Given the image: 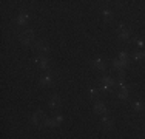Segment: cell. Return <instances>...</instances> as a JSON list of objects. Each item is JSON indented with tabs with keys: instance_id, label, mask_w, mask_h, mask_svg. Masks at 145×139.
Wrapping results in <instances>:
<instances>
[{
	"instance_id": "9a60e30c",
	"label": "cell",
	"mask_w": 145,
	"mask_h": 139,
	"mask_svg": "<svg viewBox=\"0 0 145 139\" xmlns=\"http://www.w3.org/2000/svg\"><path fill=\"white\" fill-rule=\"evenodd\" d=\"M88 91H90V94H91L93 97H94V96H97V90H96V88H90Z\"/></svg>"
},
{
	"instance_id": "ba28073f",
	"label": "cell",
	"mask_w": 145,
	"mask_h": 139,
	"mask_svg": "<svg viewBox=\"0 0 145 139\" xmlns=\"http://www.w3.org/2000/svg\"><path fill=\"white\" fill-rule=\"evenodd\" d=\"M94 67L97 68V70H105V64H103L100 59H97V60H94Z\"/></svg>"
},
{
	"instance_id": "7c38bea8",
	"label": "cell",
	"mask_w": 145,
	"mask_h": 139,
	"mask_svg": "<svg viewBox=\"0 0 145 139\" xmlns=\"http://www.w3.org/2000/svg\"><path fill=\"white\" fill-rule=\"evenodd\" d=\"M103 17H105V20H110L111 19V11H103Z\"/></svg>"
},
{
	"instance_id": "ac0fdd59",
	"label": "cell",
	"mask_w": 145,
	"mask_h": 139,
	"mask_svg": "<svg viewBox=\"0 0 145 139\" xmlns=\"http://www.w3.org/2000/svg\"><path fill=\"white\" fill-rule=\"evenodd\" d=\"M137 45H139V47H143V42L140 40V39H137Z\"/></svg>"
},
{
	"instance_id": "8fae6325",
	"label": "cell",
	"mask_w": 145,
	"mask_h": 139,
	"mask_svg": "<svg viewBox=\"0 0 145 139\" xmlns=\"http://www.w3.org/2000/svg\"><path fill=\"white\" fill-rule=\"evenodd\" d=\"M56 119H45V125H48V127H56Z\"/></svg>"
},
{
	"instance_id": "52a82bcc",
	"label": "cell",
	"mask_w": 145,
	"mask_h": 139,
	"mask_svg": "<svg viewBox=\"0 0 145 139\" xmlns=\"http://www.w3.org/2000/svg\"><path fill=\"white\" fill-rule=\"evenodd\" d=\"M119 36H120L122 39H128V36H130V34H128V31L123 28V26H120V29H119Z\"/></svg>"
},
{
	"instance_id": "5b68a950",
	"label": "cell",
	"mask_w": 145,
	"mask_h": 139,
	"mask_svg": "<svg viewBox=\"0 0 145 139\" xmlns=\"http://www.w3.org/2000/svg\"><path fill=\"white\" fill-rule=\"evenodd\" d=\"M36 48H37V51H40V53H48V47L43 45V43H40V42L36 43Z\"/></svg>"
},
{
	"instance_id": "277c9868",
	"label": "cell",
	"mask_w": 145,
	"mask_h": 139,
	"mask_svg": "<svg viewBox=\"0 0 145 139\" xmlns=\"http://www.w3.org/2000/svg\"><path fill=\"white\" fill-rule=\"evenodd\" d=\"M94 111H96V113H105V111H107V108H105V105H103V104L97 102V104L94 105Z\"/></svg>"
},
{
	"instance_id": "9c48e42d",
	"label": "cell",
	"mask_w": 145,
	"mask_h": 139,
	"mask_svg": "<svg viewBox=\"0 0 145 139\" xmlns=\"http://www.w3.org/2000/svg\"><path fill=\"white\" fill-rule=\"evenodd\" d=\"M40 82H42L43 85H48V84L51 82V76H50V74H46V76H42V79H40Z\"/></svg>"
},
{
	"instance_id": "30bf717a",
	"label": "cell",
	"mask_w": 145,
	"mask_h": 139,
	"mask_svg": "<svg viewBox=\"0 0 145 139\" xmlns=\"http://www.w3.org/2000/svg\"><path fill=\"white\" fill-rule=\"evenodd\" d=\"M103 125H105V128H111V125H113V122H111V119H108V117H103Z\"/></svg>"
},
{
	"instance_id": "e0dca14e",
	"label": "cell",
	"mask_w": 145,
	"mask_h": 139,
	"mask_svg": "<svg viewBox=\"0 0 145 139\" xmlns=\"http://www.w3.org/2000/svg\"><path fill=\"white\" fill-rule=\"evenodd\" d=\"M62 121H63V119H62V116H57V117H56V122H57V124H60Z\"/></svg>"
},
{
	"instance_id": "2e32d148",
	"label": "cell",
	"mask_w": 145,
	"mask_h": 139,
	"mask_svg": "<svg viewBox=\"0 0 145 139\" xmlns=\"http://www.w3.org/2000/svg\"><path fill=\"white\" fill-rule=\"evenodd\" d=\"M133 107H134V110H140V108H142V104H140V102H134Z\"/></svg>"
},
{
	"instance_id": "6da1fadb",
	"label": "cell",
	"mask_w": 145,
	"mask_h": 139,
	"mask_svg": "<svg viewBox=\"0 0 145 139\" xmlns=\"http://www.w3.org/2000/svg\"><path fill=\"white\" fill-rule=\"evenodd\" d=\"M20 40H22V43H25V45H29L34 40V33L33 31H26L22 37H20Z\"/></svg>"
},
{
	"instance_id": "4fadbf2b",
	"label": "cell",
	"mask_w": 145,
	"mask_h": 139,
	"mask_svg": "<svg viewBox=\"0 0 145 139\" xmlns=\"http://www.w3.org/2000/svg\"><path fill=\"white\" fill-rule=\"evenodd\" d=\"M127 96H128V91H120L119 93V97L120 99H127Z\"/></svg>"
},
{
	"instance_id": "7a4b0ae2",
	"label": "cell",
	"mask_w": 145,
	"mask_h": 139,
	"mask_svg": "<svg viewBox=\"0 0 145 139\" xmlns=\"http://www.w3.org/2000/svg\"><path fill=\"white\" fill-rule=\"evenodd\" d=\"M60 105V97L59 96H53L51 97V102H50V107L51 108H57Z\"/></svg>"
},
{
	"instance_id": "3957f363",
	"label": "cell",
	"mask_w": 145,
	"mask_h": 139,
	"mask_svg": "<svg viewBox=\"0 0 145 139\" xmlns=\"http://www.w3.org/2000/svg\"><path fill=\"white\" fill-rule=\"evenodd\" d=\"M36 62L40 64V68H48V59L46 57H40V59H36Z\"/></svg>"
},
{
	"instance_id": "5bb4252c",
	"label": "cell",
	"mask_w": 145,
	"mask_h": 139,
	"mask_svg": "<svg viewBox=\"0 0 145 139\" xmlns=\"http://www.w3.org/2000/svg\"><path fill=\"white\" fill-rule=\"evenodd\" d=\"M143 57H145L143 53H136V54H134V59H143Z\"/></svg>"
},
{
	"instance_id": "8992f818",
	"label": "cell",
	"mask_w": 145,
	"mask_h": 139,
	"mask_svg": "<svg viewBox=\"0 0 145 139\" xmlns=\"http://www.w3.org/2000/svg\"><path fill=\"white\" fill-rule=\"evenodd\" d=\"M26 19H28V14H20L19 19H17L19 25H25V23H26Z\"/></svg>"
}]
</instances>
